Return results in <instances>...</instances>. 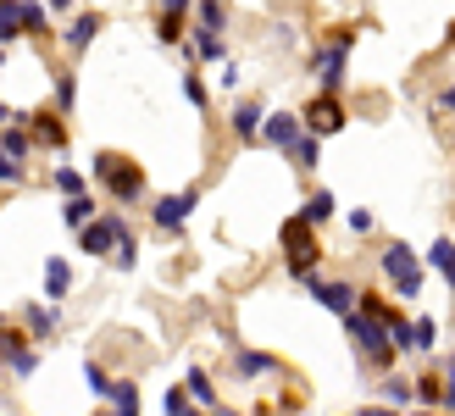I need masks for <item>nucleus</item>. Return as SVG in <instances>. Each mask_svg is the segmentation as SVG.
Instances as JSON below:
<instances>
[{
	"instance_id": "nucleus-21",
	"label": "nucleus",
	"mask_w": 455,
	"mask_h": 416,
	"mask_svg": "<svg viewBox=\"0 0 455 416\" xmlns=\"http://www.w3.org/2000/svg\"><path fill=\"white\" fill-rule=\"evenodd\" d=\"M56 189H61L67 200H78V195H84V172H78V167H56Z\"/></svg>"
},
{
	"instance_id": "nucleus-22",
	"label": "nucleus",
	"mask_w": 455,
	"mask_h": 416,
	"mask_svg": "<svg viewBox=\"0 0 455 416\" xmlns=\"http://www.w3.org/2000/svg\"><path fill=\"white\" fill-rule=\"evenodd\" d=\"M328 212H333V195H311V200H306V212H300V217H306L311 228H323V222H328Z\"/></svg>"
},
{
	"instance_id": "nucleus-15",
	"label": "nucleus",
	"mask_w": 455,
	"mask_h": 416,
	"mask_svg": "<svg viewBox=\"0 0 455 416\" xmlns=\"http://www.w3.org/2000/svg\"><path fill=\"white\" fill-rule=\"evenodd\" d=\"M17 34H28L22 28V0H0V44L17 39Z\"/></svg>"
},
{
	"instance_id": "nucleus-13",
	"label": "nucleus",
	"mask_w": 455,
	"mask_h": 416,
	"mask_svg": "<svg viewBox=\"0 0 455 416\" xmlns=\"http://www.w3.org/2000/svg\"><path fill=\"white\" fill-rule=\"evenodd\" d=\"M89 39H100V17L95 12L73 17V28H67V44H73V51H89Z\"/></svg>"
},
{
	"instance_id": "nucleus-45",
	"label": "nucleus",
	"mask_w": 455,
	"mask_h": 416,
	"mask_svg": "<svg viewBox=\"0 0 455 416\" xmlns=\"http://www.w3.org/2000/svg\"><path fill=\"white\" fill-rule=\"evenodd\" d=\"M51 6H56V12H67V6H73V0H51Z\"/></svg>"
},
{
	"instance_id": "nucleus-3",
	"label": "nucleus",
	"mask_w": 455,
	"mask_h": 416,
	"mask_svg": "<svg viewBox=\"0 0 455 416\" xmlns=\"http://www.w3.org/2000/svg\"><path fill=\"white\" fill-rule=\"evenodd\" d=\"M345 328H350V344H355V350L361 356H367L372 366H389L400 350H395V339H389V328H383V322H372V316H345Z\"/></svg>"
},
{
	"instance_id": "nucleus-47",
	"label": "nucleus",
	"mask_w": 455,
	"mask_h": 416,
	"mask_svg": "<svg viewBox=\"0 0 455 416\" xmlns=\"http://www.w3.org/2000/svg\"><path fill=\"white\" fill-rule=\"evenodd\" d=\"M444 44H455V22H450V34H444Z\"/></svg>"
},
{
	"instance_id": "nucleus-11",
	"label": "nucleus",
	"mask_w": 455,
	"mask_h": 416,
	"mask_svg": "<svg viewBox=\"0 0 455 416\" xmlns=\"http://www.w3.org/2000/svg\"><path fill=\"white\" fill-rule=\"evenodd\" d=\"M361 316L383 322V328H389V333H395L400 322H405V316H400V311H395V306H389V300H383V294H361Z\"/></svg>"
},
{
	"instance_id": "nucleus-34",
	"label": "nucleus",
	"mask_w": 455,
	"mask_h": 416,
	"mask_svg": "<svg viewBox=\"0 0 455 416\" xmlns=\"http://www.w3.org/2000/svg\"><path fill=\"white\" fill-rule=\"evenodd\" d=\"M84 378H89V388H95V395H111V388H117V383L100 372V366H84Z\"/></svg>"
},
{
	"instance_id": "nucleus-18",
	"label": "nucleus",
	"mask_w": 455,
	"mask_h": 416,
	"mask_svg": "<svg viewBox=\"0 0 455 416\" xmlns=\"http://www.w3.org/2000/svg\"><path fill=\"white\" fill-rule=\"evenodd\" d=\"M0 145H6V156L17 161V156H28V145H34V133H22V128H0Z\"/></svg>"
},
{
	"instance_id": "nucleus-14",
	"label": "nucleus",
	"mask_w": 455,
	"mask_h": 416,
	"mask_svg": "<svg viewBox=\"0 0 455 416\" xmlns=\"http://www.w3.org/2000/svg\"><path fill=\"white\" fill-rule=\"evenodd\" d=\"M427 267H434L444 284L455 289V244H450V239H434V250H427Z\"/></svg>"
},
{
	"instance_id": "nucleus-41",
	"label": "nucleus",
	"mask_w": 455,
	"mask_h": 416,
	"mask_svg": "<svg viewBox=\"0 0 455 416\" xmlns=\"http://www.w3.org/2000/svg\"><path fill=\"white\" fill-rule=\"evenodd\" d=\"M133 256H140V244H133V239H128V244H117V267H133Z\"/></svg>"
},
{
	"instance_id": "nucleus-26",
	"label": "nucleus",
	"mask_w": 455,
	"mask_h": 416,
	"mask_svg": "<svg viewBox=\"0 0 455 416\" xmlns=\"http://www.w3.org/2000/svg\"><path fill=\"white\" fill-rule=\"evenodd\" d=\"M17 356H28V339H22V333H6V339H0V361H17Z\"/></svg>"
},
{
	"instance_id": "nucleus-32",
	"label": "nucleus",
	"mask_w": 455,
	"mask_h": 416,
	"mask_svg": "<svg viewBox=\"0 0 455 416\" xmlns=\"http://www.w3.org/2000/svg\"><path fill=\"white\" fill-rule=\"evenodd\" d=\"M239 372L256 378V372H272V356H239Z\"/></svg>"
},
{
	"instance_id": "nucleus-5",
	"label": "nucleus",
	"mask_w": 455,
	"mask_h": 416,
	"mask_svg": "<svg viewBox=\"0 0 455 416\" xmlns=\"http://www.w3.org/2000/svg\"><path fill=\"white\" fill-rule=\"evenodd\" d=\"M78 244L89 250V256H106L111 244H128V222H123L117 212H111V217H100L95 228H84V234H78Z\"/></svg>"
},
{
	"instance_id": "nucleus-17",
	"label": "nucleus",
	"mask_w": 455,
	"mask_h": 416,
	"mask_svg": "<svg viewBox=\"0 0 455 416\" xmlns=\"http://www.w3.org/2000/svg\"><path fill=\"white\" fill-rule=\"evenodd\" d=\"M200 28H206V34L228 28V0H200Z\"/></svg>"
},
{
	"instance_id": "nucleus-37",
	"label": "nucleus",
	"mask_w": 455,
	"mask_h": 416,
	"mask_svg": "<svg viewBox=\"0 0 455 416\" xmlns=\"http://www.w3.org/2000/svg\"><path fill=\"white\" fill-rule=\"evenodd\" d=\"M345 222H350V228H355V234H372V212H361V205H355V212H350V217H345Z\"/></svg>"
},
{
	"instance_id": "nucleus-31",
	"label": "nucleus",
	"mask_w": 455,
	"mask_h": 416,
	"mask_svg": "<svg viewBox=\"0 0 455 416\" xmlns=\"http://www.w3.org/2000/svg\"><path fill=\"white\" fill-rule=\"evenodd\" d=\"M383 400H389V405H405V400H411V383L389 378V383H383Z\"/></svg>"
},
{
	"instance_id": "nucleus-20",
	"label": "nucleus",
	"mask_w": 455,
	"mask_h": 416,
	"mask_svg": "<svg viewBox=\"0 0 455 416\" xmlns=\"http://www.w3.org/2000/svg\"><path fill=\"white\" fill-rule=\"evenodd\" d=\"M417 400H422V405H444V400H450V388H444L434 372H427V378L417 383Z\"/></svg>"
},
{
	"instance_id": "nucleus-23",
	"label": "nucleus",
	"mask_w": 455,
	"mask_h": 416,
	"mask_svg": "<svg viewBox=\"0 0 455 416\" xmlns=\"http://www.w3.org/2000/svg\"><path fill=\"white\" fill-rule=\"evenodd\" d=\"M111 395H117V416H140V388L133 383H117Z\"/></svg>"
},
{
	"instance_id": "nucleus-42",
	"label": "nucleus",
	"mask_w": 455,
	"mask_h": 416,
	"mask_svg": "<svg viewBox=\"0 0 455 416\" xmlns=\"http://www.w3.org/2000/svg\"><path fill=\"white\" fill-rule=\"evenodd\" d=\"M162 12H167V17H184V12H189V0H162Z\"/></svg>"
},
{
	"instance_id": "nucleus-19",
	"label": "nucleus",
	"mask_w": 455,
	"mask_h": 416,
	"mask_svg": "<svg viewBox=\"0 0 455 416\" xmlns=\"http://www.w3.org/2000/svg\"><path fill=\"white\" fill-rule=\"evenodd\" d=\"M67 284H73L67 261H44V289H51V294H67Z\"/></svg>"
},
{
	"instance_id": "nucleus-2",
	"label": "nucleus",
	"mask_w": 455,
	"mask_h": 416,
	"mask_svg": "<svg viewBox=\"0 0 455 416\" xmlns=\"http://www.w3.org/2000/svg\"><path fill=\"white\" fill-rule=\"evenodd\" d=\"M278 244H283V256H289L294 277H306L316 261H323V239H316V228H311L306 217H289V222L278 228Z\"/></svg>"
},
{
	"instance_id": "nucleus-33",
	"label": "nucleus",
	"mask_w": 455,
	"mask_h": 416,
	"mask_svg": "<svg viewBox=\"0 0 455 416\" xmlns=\"http://www.w3.org/2000/svg\"><path fill=\"white\" fill-rule=\"evenodd\" d=\"M156 34H162V44H178V34H184V28H178V17H156Z\"/></svg>"
},
{
	"instance_id": "nucleus-12",
	"label": "nucleus",
	"mask_w": 455,
	"mask_h": 416,
	"mask_svg": "<svg viewBox=\"0 0 455 416\" xmlns=\"http://www.w3.org/2000/svg\"><path fill=\"white\" fill-rule=\"evenodd\" d=\"M67 228H73V234H84V228H95L100 222V212H95V200H89V195H78V200H67Z\"/></svg>"
},
{
	"instance_id": "nucleus-16",
	"label": "nucleus",
	"mask_w": 455,
	"mask_h": 416,
	"mask_svg": "<svg viewBox=\"0 0 455 416\" xmlns=\"http://www.w3.org/2000/svg\"><path fill=\"white\" fill-rule=\"evenodd\" d=\"M234 133H239V139H256V133H261V106H256V100H244V106L234 111Z\"/></svg>"
},
{
	"instance_id": "nucleus-38",
	"label": "nucleus",
	"mask_w": 455,
	"mask_h": 416,
	"mask_svg": "<svg viewBox=\"0 0 455 416\" xmlns=\"http://www.w3.org/2000/svg\"><path fill=\"white\" fill-rule=\"evenodd\" d=\"M189 411V395H184V388H172V395H167V416H184Z\"/></svg>"
},
{
	"instance_id": "nucleus-48",
	"label": "nucleus",
	"mask_w": 455,
	"mask_h": 416,
	"mask_svg": "<svg viewBox=\"0 0 455 416\" xmlns=\"http://www.w3.org/2000/svg\"><path fill=\"white\" fill-rule=\"evenodd\" d=\"M6 117H12V111H6V106H0V123H6Z\"/></svg>"
},
{
	"instance_id": "nucleus-8",
	"label": "nucleus",
	"mask_w": 455,
	"mask_h": 416,
	"mask_svg": "<svg viewBox=\"0 0 455 416\" xmlns=\"http://www.w3.org/2000/svg\"><path fill=\"white\" fill-rule=\"evenodd\" d=\"M300 139H306V117H289V111H272V117H267V145L294 150Z\"/></svg>"
},
{
	"instance_id": "nucleus-27",
	"label": "nucleus",
	"mask_w": 455,
	"mask_h": 416,
	"mask_svg": "<svg viewBox=\"0 0 455 416\" xmlns=\"http://www.w3.org/2000/svg\"><path fill=\"white\" fill-rule=\"evenodd\" d=\"M22 28H28V34H44V6H34V0H22Z\"/></svg>"
},
{
	"instance_id": "nucleus-46",
	"label": "nucleus",
	"mask_w": 455,
	"mask_h": 416,
	"mask_svg": "<svg viewBox=\"0 0 455 416\" xmlns=\"http://www.w3.org/2000/svg\"><path fill=\"white\" fill-rule=\"evenodd\" d=\"M355 416H389V411H355Z\"/></svg>"
},
{
	"instance_id": "nucleus-6",
	"label": "nucleus",
	"mask_w": 455,
	"mask_h": 416,
	"mask_svg": "<svg viewBox=\"0 0 455 416\" xmlns=\"http://www.w3.org/2000/svg\"><path fill=\"white\" fill-rule=\"evenodd\" d=\"M300 284H306V289H311L316 300H323L328 311H339V316H355V289H350V284H323V277H316V272H306Z\"/></svg>"
},
{
	"instance_id": "nucleus-7",
	"label": "nucleus",
	"mask_w": 455,
	"mask_h": 416,
	"mask_svg": "<svg viewBox=\"0 0 455 416\" xmlns=\"http://www.w3.org/2000/svg\"><path fill=\"white\" fill-rule=\"evenodd\" d=\"M339 128H345V106H339L333 95H316V100L306 106V133L323 139V133H339Z\"/></svg>"
},
{
	"instance_id": "nucleus-24",
	"label": "nucleus",
	"mask_w": 455,
	"mask_h": 416,
	"mask_svg": "<svg viewBox=\"0 0 455 416\" xmlns=\"http://www.w3.org/2000/svg\"><path fill=\"white\" fill-rule=\"evenodd\" d=\"M195 56H200V61H222V39L200 28V34H195Z\"/></svg>"
},
{
	"instance_id": "nucleus-4",
	"label": "nucleus",
	"mask_w": 455,
	"mask_h": 416,
	"mask_svg": "<svg viewBox=\"0 0 455 416\" xmlns=\"http://www.w3.org/2000/svg\"><path fill=\"white\" fill-rule=\"evenodd\" d=\"M378 261H383V272H389L395 284H400V294H405V300H417V289H422V261L411 256V244H405V239H389Z\"/></svg>"
},
{
	"instance_id": "nucleus-9",
	"label": "nucleus",
	"mask_w": 455,
	"mask_h": 416,
	"mask_svg": "<svg viewBox=\"0 0 455 416\" xmlns=\"http://www.w3.org/2000/svg\"><path fill=\"white\" fill-rule=\"evenodd\" d=\"M28 128H34L39 145H51V150H61V145H67V128H61L56 111H28Z\"/></svg>"
},
{
	"instance_id": "nucleus-30",
	"label": "nucleus",
	"mask_w": 455,
	"mask_h": 416,
	"mask_svg": "<svg viewBox=\"0 0 455 416\" xmlns=\"http://www.w3.org/2000/svg\"><path fill=\"white\" fill-rule=\"evenodd\" d=\"M434 339H439L434 316H417V350H434Z\"/></svg>"
},
{
	"instance_id": "nucleus-40",
	"label": "nucleus",
	"mask_w": 455,
	"mask_h": 416,
	"mask_svg": "<svg viewBox=\"0 0 455 416\" xmlns=\"http://www.w3.org/2000/svg\"><path fill=\"white\" fill-rule=\"evenodd\" d=\"M34 366H39V356L28 350V356H17V361H12V372H22V378H28V372H34Z\"/></svg>"
},
{
	"instance_id": "nucleus-29",
	"label": "nucleus",
	"mask_w": 455,
	"mask_h": 416,
	"mask_svg": "<svg viewBox=\"0 0 455 416\" xmlns=\"http://www.w3.org/2000/svg\"><path fill=\"white\" fill-rule=\"evenodd\" d=\"M289 156L300 161V167H316V133H306V139H300V145H294Z\"/></svg>"
},
{
	"instance_id": "nucleus-43",
	"label": "nucleus",
	"mask_w": 455,
	"mask_h": 416,
	"mask_svg": "<svg viewBox=\"0 0 455 416\" xmlns=\"http://www.w3.org/2000/svg\"><path fill=\"white\" fill-rule=\"evenodd\" d=\"M444 372H450V383H444V388H450V400H444V405H455V356L444 361Z\"/></svg>"
},
{
	"instance_id": "nucleus-49",
	"label": "nucleus",
	"mask_w": 455,
	"mask_h": 416,
	"mask_svg": "<svg viewBox=\"0 0 455 416\" xmlns=\"http://www.w3.org/2000/svg\"><path fill=\"white\" fill-rule=\"evenodd\" d=\"M0 339H6V316H0Z\"/></svg>"
},
{
	"instance_id": "nucleus-25",
	"label": "nucleus",
	"mask_w": 455,
	"mask_h": 416,
	"mask_svg": "<svg viewBox=\"0 0 455 416\" xmlns=\"http://www.w3.org/2000/svg\"><path fill=\"white\" fill-rule=\"evenodd\" d=\"M28 328L34 333H56V311L51 306H28Z\"/></svg>"
},
{
	"instance_id": "nucleus-44",
	"label": "nucleus",
	"mask_w": 455,
	"mask_h": 416,
	"mask_svg": "<svg viewBox=\"0 0 455 416\" xmlns=\"http://www.w3.org/2000/svg\"><path fill=\"white\" fill-rule=\"evenodd\" d=\"M439 106H450V111H455V89H444V95H439Z\"/></svg>"
},
{
	"instance_id": "nucleus-1",
	"label": "nucleus",
	"mask_w": 455,
	"mask_h": 416,
	"mask_svg": "<svg viewBox=\"0 0 455 416\" xmlns=\"http://www.w3.org/2000/svg\"><path fill=\"white\" fill-rule=\"evenodd\" d=\"M95 178L111 189V200L128 205V200H140L145 195V172H140V161L123 156V150H100L95 156Z\"/></svg>"
},
{
	"instance_id": "nucleus-36",
	"label": "nucleus",
	"mask_w": 455,
	"mask_h": 416,
	"mask_svg": "<svg viewBox=\"0 0 455 416\" xmlns=\"http://www.w3.org/2000/svg\"><path fill=\"white\" fill-rule=\"evenodd\" d=\"M78 100V78H56V106H73Z\"/></svg>"
},
{
	"instance_id": "nucleus-10",
	"label": "nucleus",
	"mask_w": 455,
	"mask_h": 416,
	"mask_svg": "<svg viewBox=\"0 0 455 416\" xmlns=\"http://www.w3.org/2000/svg\"><path fill=\"white\" fill-rule=\"evenodd\" d=\"M195 212V189H184V195H167V200H156V222H162V228H178V222H184Z\"/></svg>"
},
{
	"instance_id": "nucleus-50",
	"label": "nucleus",
	"mask_w": 455,
	"mask_h": 416,
	"mask_svg": "<svg viewBox=\"0 0 455 416\" xmlns=\"http://www.w3.org/2000/svg\"><path fill=\"white\" fill-rule=\"evenodd\" d=\"M184 416H195V411H184Z\"/></svg>"
},
{
	"instance_id": "nucleus-28",
	"label": "nucleus",
	"mask_w": 455,
	"mask_h": 416,
	"mask_svg": "<svg viewBox=\"0 0 455 416\" xmlns=\"http://www.w3.org/2000/svg\"><path fill=\"white\" fill-rule=\"evenodd\" d=\"M189 395H195V400H206V405L217 400V395H212V378L200 372V366H195V372H189Z\"/></svg>"
},
{
	"instance_id": "nucleus-39",
	"label": "nucleus",
	"mask_w": 455,
	"mask_h": 416,
	"mask_svg": "<svg viewBox=\"0 0 455 416\" xmlns=\"http://www.w3.org/2000/svg\"><path fill=\"white\" fill-rule=\"evenodd\" d=\"M184 95H189L195 106H206V84H200V78H184Z\"/></svg>"
},
{
	"instance_id": "nucleus-35",
	"label": "nucleus",
	"mask_w": 455,
	"mask_h": 416,
	"mask_svg": "<svg viewBox=\"0 0 455 416\" xmlns=\"http://www.w3.org/2000/svg\"><path fill=\"white\" fill-rule=\"evenodd\" d=\"M0 183H22V167L6 156V145H0Z\"/></svg>"
}]
</instances>
